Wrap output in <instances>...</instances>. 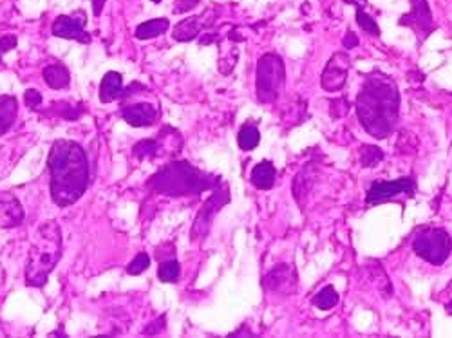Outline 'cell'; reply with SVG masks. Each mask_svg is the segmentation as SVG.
I'll list each match as a JSON object with an SVG mask.
<instances>
[{
    "mask_svg": "<svg viewBox=\"0 0 452 338\" xmlns=\"http://www.w3.org/2000/svg\"><path fill=\"white\" fill-rule=\"evenodd\" d=\"M356 116L376 140L391 136L400 118V92L391 76L379 71L367 74L356 96Z\"/></svg>",
    "mask_w": 452,
    "mask_h": 338,
    "instance_id": "cell-1",
    "label": "cell"
},
{
    "mask_svg": "<svg viewBox=\"0 0 452 338\" xmlns=\"http://www.w3.org/2000/svg\"><path fill=\"white\" fill-rule=\"evenodd\" d=\"M51 176V199L56 206L67 208L82 199L89 187V161L82 145L71 140H56L47 155Z\"/></svg>",
    "mask_w": 452,
    "mask_h": 338,
    "instance_id": "cell-2",
    "label": "cell"
},
{
    "mask_svg": "<svg viewBox=\"0 0 452 338\" xmlns=\"http://www.w3.org/2000/svg\"><path fill=\"white\" fill-rule=\"evenodd\" d=\"M221 181V176L199 170L189 161H172L148 179L147 188L166 197H198L207 190H214Z\"/></svg>",
    "mask_w": 452,
    "mask_h": 338,
    "instance_id": "cell-3",
    "label": "cell"
},
{
    "mask_svg": "<svg viewBox=\"0 0 452 338\" xmlns=\"http://www.w3.org/2000/svg\"><path fill=\"white\" fill-rule=\"evenodd\" d=\"M64 253L62 230L56 221H46L38 226L29 246L26 262V284L29 288H42L55 270Z\"/></svg>",
    "mask_w": 452,
    "mask_h": 338,
    "instance_id": "cell-4",
    "label": "cell"
},
{
    "mask_svg": "<svg viewBox=\"0 0 452 338\" xmlns=\"http://www.w3.org/2000/svg\"><path fill=\"white\" fill-rule=\"evenodd\" d=\"M286 83V69L284 62L275 53H266L259 58L257 73H255V92L261 103H273L281 96Z\"/></svg>",
    "mask_w": 452,
    "mask_h": 338,
    "instance_id": "cell-5",
    "label": "cell"
},
{
    "mask_svg": "<svg viewBox=\"0 0 452 338\" xmlns=\"http://www.w3.org/2000/svg\"><path fill=\"white\" fill-rule=\"evenodd\" d=\"M412 250L429 264L440 266L451 255L452 239L442 228H424L412 239Z\"/></svg>",
    "mask_w": 452,
    "mask_h": 338,
    "instance_id": "cell-6",
    "label": "cell"
},
{
    "mask_svg": "<svg viewBox=\"0 0 452 338\" xmlns=\"http://www.w3.org/2000/svg\"><path fill=\"white\" fill-rule=\"evenodd\" d=\"M230 203V190H228V185L225 181L217 185L212 190V196L208 197L205 205L201 206L198 217H195V223L190 230V241H199V239H205L212 228L214 219L216 215L225 208L226 205Z\"/></svg>",
    "mask_w": 452,
    "mask_h": 338,
    "instance_id": "cell-7",
    "label": "cell"
},
{
    "mask_svg": "<svg viewBox=\"0 0 452 338\" xmlns=\"http://www.w3.org/2000/svg\"><path fill=\"white\" fill-rule=\"evenodd\" d=\"M416 183L411 176H403V178L397 179V181H374L367 190L365 196V203L370 206L379 205V203L389 201L392 197L398 196H415Z\"/></svg>",
    "mask_w": 452,
    "mask_h": 338,
    "instance_id": "cell-8",
    "label": "cell"
},
{
    "mask_svg": "<svg viewBox=\"0 0 452 338\" xmlns=\"http://www.w3.org/2000/svg\"><path fill=\"white\" fill-rule=\"evenodd\" d=\"M147 91L141 83H130L129 87H123V76L118 71H109L100 82V101L102 103H112L116 100H123L132 94Z\"/></svg>",
    "mask_w": 452,
    "mask_h": 338,
    "instance_id": "cell-9",
    "label": "cell"
},
{
    "mask_svg": "<svg viewBox=\"0 0 452 338\" xmlns=\"http://www.w3.org/2000/svg\"><path fill=\"white\" fill-rule=\"evenodd\" d=\"M85 13L78 11V15H60L56 17L51 26L55 37L65 38V40H76L82 44H91V33L85 31Z\"/></svg>",
    "mask_w": 452,
    "mask_h": 338,
    "instance_id": "cell-10",
    "label": "cell"
},
{
    "mask_svg": "<svg viewBox=\"0 0 452 338\" xmlns=\"http://www.w3.org/2000/svg\"><path fill=\"white\" fill-rule=\"evenodd\" d=\"M400 26H407L421 37H427L434 29L433 13L427 0H411V11L401 17Z\"/></svg>",
    "mask_w": 452,
    "mask_h": 338,
    "instance_id": "cell-11",
    "label": "cell"
},
{
    "mask_svg": "<svg viewBox=\"0 0 452 338\" xmlns=\"http://www.w3.org/2000/svg\"><path fill=\"white\" fill-rule=\"evenodd\" d=\"M347 69H349V58L346 55H342V53L333 55L324 69L322 78H320V85L324 91H340L347 80Z\"/></svg>",
    "mask_w": 452,
    "mask_h": 338,
    "instance_id": "cell-12",
    "label": "cell"
},
{
    "mask_svg": "<svg viewBox=\"0 0 452 338\" xmlns=\"http://www.w3.org/2000/svg\"><path fill=\"white\" fill-rule=\"evenodd\" d=\"M295 271L288 264H279L263 277V288L273 293H290L295 289Z\"/></svg>",
    "mask_w": 452,
    "mask_h": 338,
    "instance_id": "cell-13",
    "label": "cell"
},
{
    "mask_svg": "<svg viewBox=\"0 0 452 338\" xmlns=\"http://www.w3.org/2000/svg\"><path fill=\"white\" fill-rule=\"evenodd\" d=\"M121 118L132 127H150L156 124L157 109L150 103H132L121 107Z\"/></svg>",
    "mask_w": 452,
    "mask_h": 338,
    "instance_id": "cell-14",
    "label": "cell"
},
{
    "mask_svg": "<svg viewBox=\"0 0 452 338\" xmlns=\"http://www.w3.org/2000/svg\"><path fill=\"white\" fill-rule=\"evenodd\" d=\"M24 221V208L13 194L0 196V226L2 228H15Z\"/></svg>",
    "mask_w": 452,
    "mask_h": 338,
    "instance_id": "cell-15",
    "label": "cell"
},
{
    "mask_svg": "<svg viewBox=\"0 0 452 338\" xmlns=\"http://www.w3.org/2000/svg\"><path fill=\"white\" fill-rule=\"evenodd\" d=\"M205 17H207V13L199 15V17H192V19L181 20V22L174 28V33H172L174 40L175 42H190V40H194V38H198L199 33H201V29L207 26V22H205Z\"/></svg>",
    "mask_w": 452,
    "mask_h": 338,
    "instance_id": "cell-16",
    "label": "cell"
},
{
    "mask_svg": "<svg viewBox=\"0 0 452 338\" xmlns=\"http://www.w3.org/2000/svg\"><path fill=\"white\" fill-rule=\"evenodd\" d=\"M42 76H44V82L47 83V87L55 89V91L67 89L71 83L69 69L65 67L64 64H60V62L47 65V67L42 71Z\"/></svg>",
    "mask_w": 452,
    "mask_h": 338,
    "instance_id": "cell-17",
    "label": "cell"
},
{
    "mask_svg": "<svg viewBox=\"0 0 452 338\" xmlns=\"http://www.w3.org/2000/svg\"><path fill=\"white\" fill-rule=\"evenodd\" d=\"M275 178H277V170L270 161H261L254 167L252 174H250V181L259 190H270L275 185Z\"/></svg>",
    "mask_w": 452,
    "mask_h": 338,
    "instance_id": "cell-18",
    "label": "cell"
},
{
    "mask_svg": "<svg viewBox=\"0 0 452 338\" xmlns=\"http://www.w3.org/2000/svg\"><path fill=\"white\" fill-rule=\"evenodd\" d=\"M19 115V103L13 96H0V136L13 127Z\"/></svg>",
    "mask_w": 452,
    "mask_h": 338,
    "instance_id": "cell-19",
    "label": "cell"
},
{
    "mask_svg": "<svg viewBox=\"0 0 452 338\" xmlns=\"http://www.w3.org/2000/svg\"><path fill=\"white\" fill-rule=\"evenodd\" d=\"M171 28V22L168 19H153L147 20V22L139 24L138 28H136V33H134V37L138 38V40H150V38H156L163 33L168 31Z\"/></svg>",
    "mask_w": 452,
    "mask_h": 338,
    "instance_id": "cell-20",
    "label": "cell"
},
{
    "mask_svg": "<svg viewBox=\"0 0 452 338\" xmlns=\"http://www.w3.org/2000/svg\"><path fill=\"white\" fill-rule=\"evenodd\" d=\"M83 103H67V101H55L49 109V115L62 118L65 121H76L83 115Z\"/></svg>",
    "mask_w": 452,
    "mask_h": 338,
    "instance_id": "cell-21",
    "label": "cell"
},
{
    "mask_svg": "<svg viewBox=\"0 0 452 338\" xmlns=\"http://www.w3.org/2000/svg\"><path fill=\"white\" fill-rule=\"evenodd\" d=\"M259 142H261V133L255 125L245 124L241 127L239 134H237V145L241 151H254V149H257Z\"/></svg>",
    "mask_w": 452,
    "mask_h": 338,
    "instance_id": "cell-22",
    "label": "cell"
},
{
    "mask_svg": "<svg viewBox=\"0 0 452 338\" xmlns=\"http://www.w3.org/2000/svg\"><path fill=\"white\" fill-rule=\"evenodd\" d=\"M338 301H340V297H338L337 289L333 288L331 284H328V286L320 289L319 293H315V297L311 298V304L322 311H329L337 306Z\"/></svg>",
    "mask_w": 452,
    "mask_h": 338,
    "instance_id": "cell-23",
    "label": "cell"
},
{
    "mask_svg": "<svg viewBox=\"0 0 452 338\" xmlns=\"http://www.w3.org/2000/svg\"><path fill=\"white\" fill-rule=\"evenodd\" d=\"M132 154L136 155L139 161L153 160V158L162 154V143L157 142V140H141V142L134 145Z\"/></svg>",
    "mask_w": 452,
    "mask_h": 338,
    "instance_id": "cell-24",
    "label": "cell"
},
{
    "mask_svg": "<svg viewBox=\"0 0 452 338\" xmlns=\"http://www.w3.org/2000/svg\"><path fill=\"white\" fill-rule=\"evenodd\" d=\"M181 277V264L180 261L175 259H171V261H162L159 268H157V279L162 282L172 284L177 282Z\"/></svg>",
    "mask_w": 452,
    "mask_h": 338,
    "instance_id": "cell-25",
    "label": "cell"
},
{
    "mask_svg": "<svg viewBox=\"0 0 452 338\" xmlns=\"http://www.w3.org/2000/svg\"><path fill=\"white\" fill-rule=\"evenodd\" d=\"M383 160V151L374 145L360 146V163L365 169H374Z\"/></svg>",
    "mask_w": 452,
    "mask_h": 338,
    "instance_id": "cell-26",
    "label": "cell"
},
{
    "mask_svg": "<svg viewBox=\"0 0 452 338\" xmlns=\"http://www.w3.org/2000/svg\"><path fill=\"white\" fill-rule=\"evenodd\" d=\"M356 24H358V28L362 31L370 33L373 37H379L380 35L379 24H376V20L371 15L365 13V10H356Z\"/></svg>",
    "mask_w": 452,
    "mask_h": 338,
    "instance_id": "cell-27",
    "label": "cell"
},
{
    "mask_svg": "<svg viewBox=\"0 0 452 338\" xmlns=\"http://www.w3.org/2000/svg\"><path fill=\"white\" fill-rule=\"evenodd\" d=\"M148 266H150V257H148V253L141 251V253H138V255L134 257L132 261L127 264V273L141 275L144 271L148 270Z\"/></svg>",
    "mask_w": 452,
    "mask_h": 338,
    "instance_id": "cell-28",
    "label": "cell"
},
{
    "mask_svg": "<svg viewBox=\"0 0 452 338\" xmlns=\"http://www.w3.org/2000/svg\"><path fill=\"white\" fill-rule=\"evenodd\" d=\"M24 101H26V105H28L29 109L38 110V107L42 105V94L37 89H28V91L24 92Z\"/></svg>",
    "mask_w": 452,
    "mask_h": 338,
    "instance_id": "cell-29",
    "label": "cell"
},
{
    "mask_svg": "<svg viewBox=\"0 0 452 338\" xmlns=\"http://www.w3.org/2000/svg\"><path fill=\"white\" fill-rule=\"evenodd\" d=\"M13 47H17V37L15 35H6L0 38V62H2V55L10 53Z\"/></svg>",
    "mask_w": 452,
    "mask_h": 338,
    "instance_id": "cell-30",
    "label": "cell"
},
{
    "mask_svg": "<svg viewBox=\"0 0 452 338\" xmlns=\"http://www.w3.org/2000/svg\"><path fill=\"white\" fill-rule=\"evenodd\" d=\"M199 4V0H174V13H186Z\"/></svg>",
    "mask_w": 452,
    "mask_h": 338,
    "instance_id": "cell-31",
    "label": "cell"
},
{
    "mask_svg": "<svg viewBox=\"0 0 452 338\" xmlns=\"http://www.w3.org/2000/svg\"><path fill=\"white\" fill-rule=\"evenodd\" d=\"M165 320H166V315H162L159 316V319L156 320V322H154V328H147L144 331L145 335H157V333H162L163 329H165Z\"/></svg>",
    "mask_w": 452,
    "mask_h": 338,
    "instance_id": "cell-32",
    "label": "cell"
},
{
    "mask_svg": "<svg viewBox=\"0 0 452 338\" xmlns=\"http://www.w3.org/2000/svg\"><path fill=\"white\" fill-rule=\"evenodd\" d=\"M358 37H356L355 33H347L346 37H344V40H342V46L346 47V49H353V47L358 46Z\"/></svg>",
    "mask_w": 452,
    "mask_h": 338,
    "instance_id": "cell-33",
    "label": "cell"
},
{
    "mask_svg": "<svg viewBox=\"0 0 452 338\" xmlns=\"http://www.w3.org/2000/svg\"><path fill=\"white\" fill-rule=\"evenodd\" d=\"M91 2H93L94 15H96V17H100V15H102L103 6H105V0H91Z\"/></svg>",
    "mask_w": 452,
    "mask_h": 338,
    "instance_id": "cell-34",
    "label": "cell"
},
{
    "mask_svg": "<svg viewBox=\"0 0 452 338\" xmlns=\"http://www.w3.org/2000/svg\"><path fill=\"white\" fill-rule=\"evenodd\" d=\"M344 2H346V4L355 6L356 10H365V6H367L370 0H344Z\"/></svg>",
    "mask_w": 452,
    "mask_h": 338,
    "instance_id": "cell-35",
    "label": "cell"
},
{
    "mask_svg": "<svg viewBox=\"0 0 452 338\" xmlns=\"http://www.w3.org/2000/svg\"><path fill=\"white\" fill-rule=\"evenodd\" d=\"M445 311H447L449 315H452V301H451V302H447V304H445Z\"/></svg>",
    "mask_w": 452,
    "mask_h": 338,
    "instance_id": "cell-36",
    "label": "cell"
},
{
    "mask_svg": "<svg viewBox=\"0 0 452 338\" xmlns=\"http://www.w3.org/2000/svg\"><path fill=\"white\" fill-rule=\"evenodd\" d=\"M154 4H159V2H162V0H153Z\"/></svg>",
    "mask_w": 452,
    "mask_h": 338,
    "instance_id": "cell-37",
    "label": "cell"
}]
</instances>
